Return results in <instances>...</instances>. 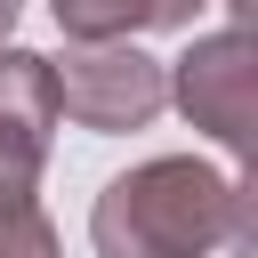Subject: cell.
I'll list each match as a JSON object with an SVG mask.
<instances>
[{
  "mask_svg": "<svg viewBox=\"0 0 258 258\" xmlns=\"http://www.w3.org/2000/svg\"><path fill=\"white\" fill-rule=\"evenodd\" d=\"M0 258H64V242L32 194H0Z\"/></svg>",
  "mask_w": 258,
  "mask_h": 258,
  "instance_id": "obj_6",
  "label": "cell"
},
{
  "mask_svg": "<svg viewBox=\"0 0 258 258\" xmlns=\"http://www.w3.org/2000/svg\"><path fill=\"white\" fill-rule=\"evenodd\" d=\"M56 73L32 48L0 40V194H40L48 145H56Z\"/></svg>",
  "mask_w": 258,
  "mask_h": 258,
  "instance_id": "obj_4",
  "label": "cell"
},
{
  "mask_svg": "<svg viewBox=\"0 0 258 258\" xmlns=\"http://www.w3.org/2000/svg\"><path fill=\"white\" fill-rule=\"evenodd\" d=\"M48 73H56V113L97 137L145 129L169 105V64L145 56L137 40H64V56H48Z\"/></svg>",
  "mask_w": 258,
  "mask_h": 258,
  "instance_id": "obj_2",
  "label": "cell"
},
{
  "mask_svg": "<svg viewBox=\"0 0 258 258\" xmlns=\"http://www.w3.org/2000/svg\"><path fill=\"white\" fill-rule=\"evenodd\" d=\"M89 242H97V258H210V250L250 258L258 250V185L226 177L194 153H153L97 194Z\"/></svg>",
  "mask_w": 258,
  "mask_h": 258,
  "instance_id": "obj_1",
  "label": "cell"
},
{
  "mask_svg": "<svg viewBox=\"0 0 258 258\" xmlns=\"http://www.w3.org/2000/svg\"><path fill=\"white\" fill-rule=\"evenodd\" d=\"M250 97H258V48H250L242 24L202 32V40L169 64V105H177L210 145H226L234 161L250 153Z\"/></svg>",
  "mask_w": 258,
  "mask_h": 258,
  "instance_id": "obj_3",
  "label": "cell"
},
{
  "mask_svg": "<svg viewBox=\"0 0 258 258\" xmlns=\"http://www.w3.org/2000/svg\"><path fill=\"white\" fill-rule=\"evenodd\" d=\"M64 40H137L161 32V0H48Z\"/></svg>",
  "mask_w": 258,
  "mask_h": 258,
  "instance_id": "obj_5",
  "label": "cell"
},
{
  "mask_svg": "<svg viewBox=\"0 0 258 258\" xmlns=\"http://www.w3.org/2000/svg\"><path fill=\"white\" fill-rule=\"evenodd\" d=\"M194 8H202V0H161V32H185V24H194Z\"/></svg>",
  "mask_w": 258,
  "mask_h": 258,
  "instance_id": "obj_7",
  "label": "cell"
},
{
  "mask_svg": "<svg viewBox=\"0 0 258 258\" xmlns=\"http://www.w3.org/2000/svg\"><path fill=\"white\" fill-rule=\"evenodd\" d=\"M16 8H24V0H0V40H8V24H16Z\"/></svg>",
  "mask_w": 258,
  "mask_h": 258,
  "instance_id": "obj_8",
  "label": "cell"
}]
</instances>
